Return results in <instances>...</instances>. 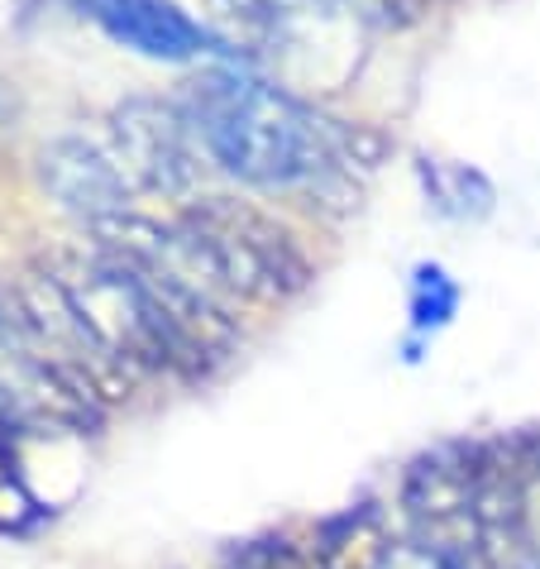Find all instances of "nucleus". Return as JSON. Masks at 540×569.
<instances>
[{
    "label": "nucleus",
    "instance_id": "5",
    "mask_svg": "<svg viewBox=\"0 0 540 569\" xmlns=\"http://www.w3.org/2000/svg\"><path fill=\"white\" fill-rule=\"evenodd\" d=\"M87 20L124 49L144 53L153 62H192V58H226V39H216L206 24H197L172 0H77Z\"/></svg>",
    "mask_w": 540,
    "mask_h": 569
},
{
    "label": "nucleus",
    "instance_id": "3",
    "mask_svg": "<svg viewBox=\"0 0 540 569\" xmlns=\"http://www.w3.org/2000/svg\"><path fill=\"white\" fill-rule=\"evenodd\" d=\"M469 569H540V446H479Z\"/></svg>",
    "mask_w": 540,
    "mask_h": 569
},
{
    "label": "nucleus",
    "instance_id": "1",
    "mask_svg": "<svg viewBox=\"0 0 540 569\" xmlns=\"http://www.w3.org/2000/svg\"><path fill=\"white\" fill-rule=\"evenodd\" d=\"M182 116L206 163L226 178L288 197H354L383 158V139L336 120L244 68H211L182 87Z\"/></svg>",
    "mask_w": 540,
    "mask_h": 569
},
{
    "label": "nucleus",
    "instance_id": "9",
    "mask_svg": "<svg viewBox=\"0 0 540 569\" xmlns=\"http://www.w3.org/2000/svg\"><path fill=\"white\" fill-rule=\"evenodd\" d=\"M459 307V288L450 282V273L436 263H421L417 278H411V326L417 330H440Z\"/></svg>",
    "mask_w": 540,
    "mask_h": 569
},
{
    "label": "nucleus",
    "instance_id": "10",
    "mask_svg": "<svg viewBox=\"0 0 540 569\" xmlns=\"http://www.w3.org/2000/svg\"><path fill=\"white\" fill-rule=\"evenodd\" d=\"M330 6H349V10H359V14H369V20H407V14H421L426 0H330Z\"/></svg>",
    "mask_w": 540,
    "mask_h": 569
},
{
    "label": "nucleus",
    "instance_id": "4",
    "mask_svg": "<svg viewBox=\"0 0 540 569\" xmlns=\"http://www.w3.org/2000/svg\"><path fill=\"white\" fill-rule=\"evenodd\" d=\"M39 178L58 197V207L82 216L91 230L106 226V220H116V216L144 211L139 207L130 158H124V149H120L110 116L91 120V124H77V130H62L53 144H43Z\"/></svg>",
    "mask_w": 540,
    "mask_h": 569
},
{
    "label": "nucleus",
    "instance_id": "7",
    "mask_svg": "<svg viewBox=\"0 0 540 569\" xmlns=\"http://www.w3.org/2000/svg\"><path fill=\"white\" fill-rule=\"evenodd\" d=\"M421 182L431 201L444 216H488L492 211V187L483 172L473 168H444V163H421Z\"/></svg>",
    "mask_w": 540,
    "mask_h": 569
},
{
    "label": "nucleus",
    "instance_id": "2",
    "mask_svg": "<svg viewBox=\"0 0 540 569\" xmlns=\"http://www.w3.org/2000/svg\"><path fill=\"white\" fill-rule=\"evenodd\" d=\"M39 263L68 297V307L82 316V326L97 336V345L134 383L149 373L206 378L234 350L211 336L168 288H158L134 259L116 254L101 240L53 249Z\"/></svg>",
    "mask_w": 540,
    "mask_h": 569
},
{
    "label": "nucleus",
    "instance_id": "8",
    "mask_svg": "<svg viewBox=\"0 0 540 569\" xmlns=\"http://www.w3.org/2000/svg\"><path fill=\"white\" fill-rule=\"evenodd\" d=\"M220 569H326L316 546H297L288 536H253L220 556Z\"/></svg>",
    "mask_w": 540,
    "mask_h": 569
},
{
    "label": "nucleus",
    "instance_id": "6",
    "mask_svg": "<svg viewBox=\"0 0 540 569\" xmlns=\"http://www.w3.org/2000/svg\"><path fill=\"white\" fill-rule=\"evenodd\" d=\"M316 556L326 560V569H464L411 531H392L373 508L326 521L316 536Z\"/></svg>",
    "mask_w": 540,
    "mask_h": 569
}]
</instances>
